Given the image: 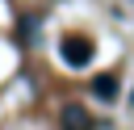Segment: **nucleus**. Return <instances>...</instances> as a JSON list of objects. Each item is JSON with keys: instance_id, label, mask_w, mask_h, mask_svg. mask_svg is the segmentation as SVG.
Returning a JSON list of instances; mask_svg holds the SVG:
<instances>
[{"instance_id": "1", "label": "nucleus", "mask_w": 134, "mask_h": 130, "mask_svg": "<svg viewBox=\"0 0 134 130\" xmlns=\"http://www.w3.org/2000/svg\"><path fill=\"white\" fill-rule=\"evenodd\" d=\"M59 55H63V63H67V67H88V63H92V55H96V42H92L88 34L71 29V34H63V38H59Z\"/></svg>"}, {"instance_id": "2", "label": "nucleus", "mask_w": 134, "mask_h": 130, "mask_svg": "<svg viewBox=\"0 0 134 130\" xmlns=\"http://www.w3.org/2000/svg\"><path fill=\"white\" fill-rule=\"evenodd\" d=\"M59 126H63V130H92L96 122H92V113H88L80 101H71V105H63V113H59Z\"/></svg>"}, {"instance_id": "3", "label": "nucleus", "mask_w": 134, "mask_h": 130, "mask_svg": "<svg viewBox=\"0 0 134 130\" xmlns=\"http://www.w3.org/2000/svg\"><path fill=\"white\" fill-rule=\"evenodd\" d=\"M92 96H96V101H117V75H113V71L96 75V80H92Z\"/></svg>"}]
</instances>
